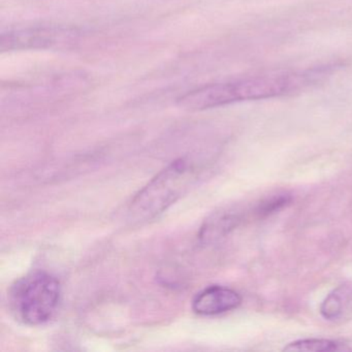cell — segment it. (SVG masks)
Masks as SVG:
<instances>
[{
    "instance_id": "obj_1",
    "label": "cell",
    "mask_w": 352,
    "mask_h": 352,
    "mask_svg": "<svg viewBox=\"0 0 352 352\" xmlns=\"http://www.w3.org/2000/svg\"><path fill=\"white\" fill-rule=\"evenodd\" d=\"M324 75L322 69L279 71L210 84L181 96L178 106L184 110L203 111L247 100L279 98L300 91Z\"/></svg>"
},
{
    "instance_id": "obj_2",
    "label": "cell",
    "mask_w": 352,
    "mask_h": 352,
    "mask_svg": "<svg viewBox=\"0 0 352 352\" xmlns=\"http://www.w3.org/2000/svg\"><path fill=\"white\" fill-rule=\"evenodd\" d=\"M197 178V166L191 158H178L158 173L133 197L127 214L131 221L153 219L176 203Z\"/></svg>"
},
{
    "instance_id": "obj_3",
    "label": "cell",
    "mask_w": 352,
    "mask_h": 352,
    "mask_svg": "<svg viewBox=\"0 0 352 352\" xmlns=\"http://www.w3.org/2000/svg\"><path fill=\"white\" fill-rule=\"evenodd\" d=\"M61 294L60 283L54 276L36 272L12 286L10 307L16 319L24 324H44L58 311Z\"/></svg>"
},
{
    "instance_id": "obj_4",
    "label": "cell",
    "mask_w": 352,
    "mask_h": 352,
    "mask_svg": "<svg viewBox=\"0 0 352 352\" xmlns=\"http://www.w3.org/2000/svg\"><path fill=\"white\" fill-rule=\"evenodd\" d=\"M242 298L223 286H210L199 292L192 302V310L201 316H213L238 308Z\"/></svg>"
},
{
    "instance_id": "obj_5",
    "label": "cell",
    "mask_w": 352,
    "mask_h": 352,
    "mask_svg": "<svg viewBox=\"0 0 352 352\" xmlns=\"http://www.w3.org/2000/svg\"><path fill=\"white\" fill-rule=\"evenodd\" d=\"M239 216L230 212H220L212 216L201 228L199 238L204 242H212L228 234L239 222Z\"/></svg>"
},
{
    "instance_id": "obj_6",
    "label": "cell",
    "mask_w": 352,
    "mask_h": 352,
    "mask_svg": "<svg viewBox=\"0 0 352 352\" xmlns=\"http://www.w3.org/2000/svg\"><path fill=\"white\" fill-rule=\"evenodd\" d=\"M340 344L327 339H304L292 342L284 347L285 351L323 352L340 350Z\"/></svg>"
},
{
    "instance_id": "obj_7",
    "label": "cell",
    "mask_w": 352,
    "mask_h": 352,
    "mask_svg": "<svg viewBox=\"0 0 352 352\" xmlns=\"http://www.w3.org/2000/svg\"><path fill=\"white\" fill-rule=\"evenodd\" d=\"M342 309H343V300H342L341 296L335 292L333 294H329L323 300L320 313L327 320H333L341 315Z\"/></svg>"
},
{
    "instance_id": "obj_8",
    "label": "cell",
    "mask_w": 352,
    "mask_h": 352,
    "mask_svg": "<svg viewBox=\"0 0 352 352\" xmlns=\"http://www.w3.org/2000/svg\"><path fill=\"white\" fill-rule=\"evenodd\" d=\"M288 201H289V199L287 197H278L267 199V201L259 206L257 214L259 216H267L270 214L275 213L276 211L283 208Z\"/></svg>"
}]
</instances>
